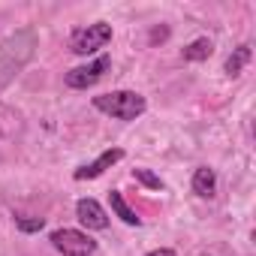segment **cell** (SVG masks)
<instances>
[{"label": "cell", "instance_id": "cell-1", "mask_svg": "<svg viewBox=\"0 0 256 256\" xmlns=\"http://www.w3.org/2000/svg\"><path fill=\"white\" fill-rule=\"evenodd\" d=\"M94 108H100V112H106V114H112L118 120H136L148 108V102L136 90H112V94L94 96Z\"/></svg>", "mask_w": 256, "mask_h": 256}, {"label": "cell", "instance_id": "cell-2", "mask_svg": "<svg viewBox=\"0 0 256 256\" xmlns=\"http://www.w3.org/2000/svg\"><path fill=\"white\" fill-rule=\"evenodd\" d=\"M108 40H112V24L96 22V24H88V28L76 30V34L70 36V48H72L76 54H94V52L106 48Z\"/></svg>", "mask_w": 256, "mask_h": 256}, {"label": "cell", "instance_id": "cell-3", "mask_svg": "<svg viewBox=\"0 0 256 256\" xmlns=\"http://www.w3.org/2000/svg\"><path fill=\"white\" fill-rule=\"evenodd\" d=\"M52 247L64 256H90L96 250V241L78 229H58L52 232Z\"/></svg>", "mask_w": 256, "mask_h": 256}, {"label": "cell", "instance_id": "cell-4", "mask_svg": "<svg viewBox=\"0 0 256 256\" xmlns=\"http://www.w3.org/2000/svg\"><path fill=\"white\" fill-rule=\"evenodd\" d=\"M108 58L102 54V58H96L94 64H88V66H76V70H70L66 72V88H72V90H84V88H90V84H96L100 78H102V72L108 70Z\"/></svg>", "mask_w": 256, "mask_h": 256}, {"label": "cell", "instance_id": "cell-5", "mask_svg": "<svg viewBox=\"0 0 256 256\" xmlns=\"http://www.w3.org/2000/svg\"><path fill=\"white\" fill-rule=\"evenodd\" d=\"M76 217L88 229H108V214L96 199H78L76 202Z\"/></svg>", "mask_w": 256, "mask_h": 256}, {"label": "cell", "instance_id": "cell-6", "mask_svg": "<svg viewBox=\"0 0 256 256\" xmlns=\"http://www.w3.org/2000/svg\"><path fill=\"white\" fill-rule=\"evenodd\" d=\"M118 160H124V151L120 148H108V151H102L94 163H88V166H82V169H76V181H88V178H100L106 169H112Z\"/></svg>", "mask_w": 256, "mask_h": 256}, {"label": "cell", "instance_id": "cell-7", "mask_svg": "<svg viewBox=\"0 0 256 256\" xmlns=\"http://www.w3.org/2000/svg\"><path fill=\"white\" fill-rule=\"evenodd\" d=\"M193 193H196L199 199H211V196L217 193V175H214V169L199 166V169L193 172Z\"/></svg>", "mask_w": 256, "mask_h": 256}, {"label": "cell", "instance_id": "cell-8", "mask_svg": "<svg viewBox=\"0 0 256 256\" xmlns=\"http://www.w3.org/2000/svg\"><path fill=\"white\" fill-rule=\"evenodd\" d=\"M108 202H112V211H114V214H118L126 226H139V223H142V217H139L130 205L124 202V196H120L118 190H112V193H108Z\"/></svg>", "mask_w": 256, "mask_h": 256}, {"label": "cell", "instance_id": "cell-9", "mask_svg": "<svg viewBox=\"0 0 256 256\" xmlns=\"http://www.w3.org/2000/svg\"><path fill=\"white\" fill-rule=\"evenodd\" d=\"M211 52H214L211 40H196V42H190L181 54H184V60H208V58H211Z\"/></svg>", "mask_w": 256, "mask_h": 256}, {"label": "cell", "instance_id": "cell-10", "mask_svg": "<svg viewBox=\"0 0 256 256\" xmlns=\"http://www.w3.org/2000/svg\"><path fill=\"white\" fill-rule=\"evenodd\" d=\"M247 60H250V46H238V48L226 58V72H229V76H238V72L247 66Z\"/></svg>", "mask_w": 256, "mask_h": 256}, {"label": "cell", "instance_id": "cell-11", "mask_svg": "<svg viewBox=\"0 0 256 256\" xmlns=\"http://www.w3.org/2000/svg\"><path fill=\"white\" fill-rule=\"evenodd\" d=\"M133 178H136L139 184H145L148 190H163V181H160L154 172H148V169H133Z\"/></svg>", "mask_w": 256, "mask_h": 256}, {"label": "cell", "instance_id": "cell-12", "mask_svg": "<svg viewBox=\"0 0 256 256\" xmlns=\"http://www.w3.org/2000/svg\"><path fill=\"white\" fill-rule=\"evenodd\" d=\"M42 226H46L42 217H16V229H18V232H28V235H30V232H40Z\"/></svg>", "mask_w": 256, "mask_h": 256}, {"label": "cell", "instance_id": "cell-13", "mask_svg": "<svg viewBox=\"0 0 256 256\" xmlns=\"http://www.w3.org/2000/svg\"><path fill=\"white\" fill-rule=\"evenodd\" d=\"M145 256H175V250H169V247H157V250H151V253H145Z\"/></svg>", "mask_w": 256, "mask_h": 256}]
</instances>
